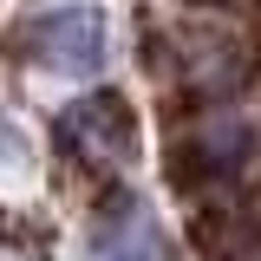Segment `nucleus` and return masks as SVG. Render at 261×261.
I'll return each mask as SVG.
<instances>
[{
  "label": "nucleus",
  "instance_id": "7ed1b4c3",
  "mask_svg": "<svg viewBox=\"0 0 261 261\" xmlns=\"http://www.w3.org/2000/svg\"><path fill=\"white\" fill-rule=\"evenodd\" d=\"M85 261H176V255H170V235L144 196H111L92 222Z\"/></svg>",
  "mask_w": 261,
  "mask_h": 261
},
{
  "label": "nucleus",
  "instance_id": "f03ea898",
  "mask_svg": "<svg viewBox=\"0 0 261 261\" xmlns=\"http://www.w3.org/2000/svg\"><path fill=\"white\" fill-rule=\"evenodd\" d=\"M105 46H111V33H105L98 7H59V13L27 27V53L59 79H92L105 65Z\"/></svg>",
  "mask_w": 261,
  "mask_h": 261
},
{
  "label": "nucleus",
  "instance_id": "f257e3e1",
  "mask_svg": "<svg viewBox=\"0 0 261 261\" xmlns=\"http://www.w3.org/2000/svg\"><path fill=\"white\" fill-rule=\"evenodd\" d=\"M65 144H72V157L92 163V170H124V163H137V111H130L124 92H85L65 105Z\"/></svg>",
  "mask_w": 261,
  "mask_h": 261
}]
</instances>
